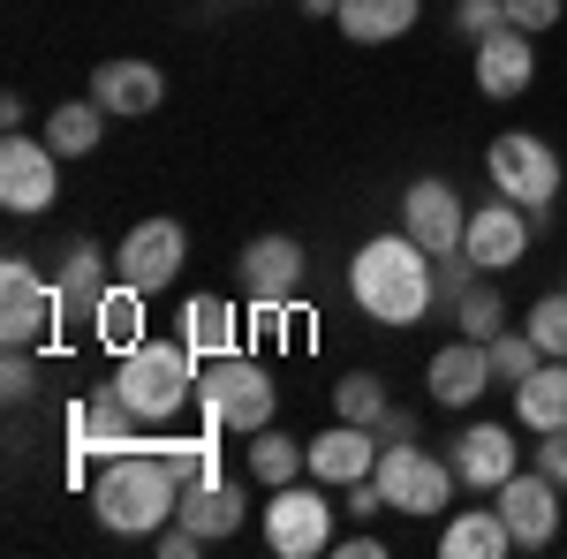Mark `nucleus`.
Listing matches in <instances>:
<instances>
[{"label":"nucleus","mask_w":567,"mask_h":559,"mask_svg":"<svg viewBox=\"0 0 567 559\" xmlns=\"http://www.w3.org/2000/svg\"><path fill=\"white\" fill-rule=\"evenodd\" d=\"M349 302L371 318V325H424L439 310V258L416 242V235H371L349 258Z\"/></svg>","instance_id":"nucleus-1"},{"label":"nucleus","mask_w":567,"mask_h":559,"mask_svg":"<svg viewBox=\"0 0 567 559\" xmlns=\"http://www.w3.org/2000/svg\"><path fill=\"white\" fill-rule=\"evenodd\" d=\"M197 408H205V424H213V431H243V438H250V431L272 424L280 386H272L265 363H250V355L235 348V355L205 363V379H197Z\"/></svg>","instance_id":"nucleus-5"},{"label":"nucleus","mask_w":567,"mask_h":559,"mask_svg":"<svg viewBox=\"0 0 567 559\" xmlns=\"http://www.w3.org/2000/svg\"><path fill=\"white\" fill-rule=\"evenodd\" d=\"M136 431H144V416H136L130 401H122V386H114V379H106L99 393H84V401L69 408V446H76L84 462H91V454L106 462V454H130V446H152V438H136Z\"/></svg>","instance_id":"nucleus-13"},{"label":"nucleus","mask_w":567,"mask_h":559,"mask_svg":"<svg viewBox=\"0 0 567 559\" xmlns=\"http://www.w3.org/2000/svg\"><path fill=\"white\" fill-rule=\"evenodd\" d=\"M439 552L446 559H507L515 552V529L499 507H462V515H446L439 529Z\"/></svg>","instance_id":"nucleus-24"},{"label":"nucleus","mask_w":567,"mask_h":559,"mask_svg":"<svg viewBox=\"0 0 567 559\" xmlns=\"http://www.w3.org/2000/svg\"><path fill=\"white\" fill-rule=\"evenodd\" d=\"M61 288H53V272L23 258V250H8L0 258V341L8 348H45L61 333Z\"/></svg>","instance_id":"nucleus-7"},{"label":"nucleus","mask_w":567,"mask_h":559,"mask_svg":"<svg viewBox=\"0 0 567 559\" xmlns=\"http://www.w3.org/2000/svg\"><path fill=\"white\" fill-rule=\"evenodd\" d=\"M371 515H386V491H379V476H355L349 484V521H371Z\"/></svg>","instance_id":"nucleus-38"},{"label":"nucleus","mask_w":567,"mask_h":559,"mask_svg":"<svg viewBox=\"0 0 567 559\" xmlns=\"http://www.w3.org/2000/svg\"><path fill=\"white\" fill-rule=\"evenodd\" d=\"M303 15H341V0H303Z\"/></svg>","instance_id":"nucleus-43"},{"label":"nucleus","mask_w":567,"mask_h":559,"mask_svg":"<svg viewBox=\"0 0 567 559\" xmlns=\"http://www.w3.org/2000/svg\"><path fill=\"white\" fill-rule=\"evenodd\" d=\"M333 552H341V559H379V552H386V545H379V537H371V529H355L349 545H333Z\"/></svg>","instance_id":"nucleus-41"},{"label":"nucleus","mask_w":567,"mask_h":559,"mask_svg":"<svg viewBox=\"0 0 567 559\" xmlns=\"http://www.w3.org/2000/svg\"><path fill=\"white\" fill-rule=\"evenodd\" d=\"M182 507V469L167 446H130L106 454V469L91 476V515L114 537H159Z\"/></svg>","instance_id":"nucleus-2"},{"label":"nucleus","mask_w":567,"mask_h":559,"mask_svg":"<svg viewBox=\"0 0 567 559\" xmlns=\"http://www.w3.org/2000/svg\"><path fill=\"white\" fill-rule=\"evenodd\" d=\"M371 469H379V431L371 424H341V416H333V424L310 438V476H318V484L349 491L355 476H371Z\"/></svg>","instance_id":"nucleus-20"},{"label":"nucleus","mask_w":567,"mask_h":559,"mask_svg":"<svg viewBox=\"0 0 567 559\" xmlns=\"http://www.w3.org/2000/svg\"><path fill=\"white\" fill-rule=\"evenodd\" d=\"M379 491H386V515H409V521H432L454 507V462L446 454H424L416 438L409 446H379Z\"/></svg>","instance_id":"nucleus-6"},{"label":"nucleus","mask_w":567,"mask_h":559,"mask_svg":"<svg viewBox=\"0 0 567 559\" xmlns=\"http://www.w3.org/2000/svg\"><path fill=\"white\" fill-rule=\"evenodd\" d=\"M560 491H567V484H553L537 462H529V469H515L499 491H492V507H499V515H507V529H515V552H545V545H560V515H567Z\"/></svg>","instance_id":"nucleus-11"},{"label":"nucleus","mask_w":567,"mask_h":559,"mask_svg":"<svg viewBox=\"0 0 567 559\" xmlns=\"http://www.w3.org/2000/svg\"><path fill=\"white\" fill-rule=\"evenodd\" d=\"M515 424H523L529 438L567 424V355H545L523 386H515Z\"/></svg>","instance_id":"nucleus-26"},{"label":"nucleus","mask_w":567,"mask_h":559,"mask_svg":"<svg viewBox=\"0 0 567 559\" xmlns=\"http://www.w3.org/2000/svg\"><path fill=\"white\" fill-rule=\"evenodd\" d=\"M454 325H462L470 341H492V333H507V296H499L492 280H477V288L462 296V310H454Z\"/></svg>","instance_id":"nucleus-32"},{"label":"nucleus","mask_w":567,"mask_h":559,"mask_svg":"<svg viewBox=\"0 0 567 559\" xmlns=\"http://www.w3.org/2000/svg\"><path fill=\"white\" fill-rule=\"evenodd\" d=\"M144 288H130V280H114V288H106V296H99V310H91V341L106 348V355H130V348H144L152 341V333H144Z\"/></svg>","instance_id":"nucleus-23"},{"label":"nucleus","mask_w":567,"mask_h":559,"mask_svg":"<svg viewBox=\"0 0 567 559\" xmlns=\"http://www.w3.org/2000/svg\"><path fill=\"white\" fill-rule=\"evenodd\" d=\"M560 288H567V280H560Z\"/></svg>","instance_id":"nucleus-44"},{"label":"nucleus","mask_w":567,"mask_h":559,"mask_svg":"<svg viewBox=\"0 0 567 559\" xmlns=\"http://www.w3.org/2000/svg\"><path fill=\"white\" fill-rule=\"evenodd\" d=\"M454 476L470 484V491H499L507 476L523 469V438H515V424H462V438H454Z\"/></svg>","instance_id":"nucleus-17"},{"label":"nucleus","mask_w":567,"mask_h":559,"mask_svg":"<svg viewBox=\"0 0 567 559\" xmlns=\"http://www.w3.org/2000/svg\"><path fill=\"white\" fill-rule=\"evenodd\" d=\"M175 333L197 348V363H219V355H235L243 348V310L227 296H189L175 318Z\"/></svg>","instance_id":"nucleus-22"},{"label":"nucleus","mask_w":567,"mask_h":559,"mask_svg":"<svg viewBox=\"0 0 567 559\" xmlns=\"http://www.w3.org/2000/svg\"><path fill=\"white\" fill-rule=\"evenodd\" d=\"M333 416L341 424H379L386 416V379L379 371H341L333 379Z\"/></svg>","instance_id":"nucleus-30"},{"label":"nucleus","mask_w":567,"mask_h":559,"mask_svg":"<svg viewBox=\"0 0 567 559\" xmlns=\"http://www.w3.org/2000/svg\"><path fill=\"white\" fill-rule=\"evenodd\" d=\"M454 23H462V39H484L507 23V0H454Z\"/></svg>","instance_id":"nucleus-36"},{"label":"nucleus","mask_w":567,"mask_h":559,"mask_svg":"<svg viewBox=\"0 0 567 559\" xmlns=\"http://www.w3.org/2000/svg\"><path fill=\"white\" fill-rule=\"evenodd\" d=\"M159 552H167V559H197V552H205V537H197L189 521H167V529H159Z\"/></svg>","instance_id":"nucleus-39"},{"label":"nucleus","mask_w":567,"mask_h":559,"mask_svg":"<svg viewBox=\"0 0 567 559\" xmlns=\"http://www.w3.org/2000/svg\"><path fill=\"white\" fill-rule=\"evenodd\" d=\"M484 348H492V379H499V386H507V393H515V386H523V379H529V371L545 363V348L529 341V325H507V333H492V341H484Z\"/></svg>","instance_id":"nucleus-31"},{"label":"nucleus","mask_w":567,"mask_h":559,"mask_svg":"<svg viewBox=\"0 0 567 559\" xmlns=\"http://www.w3.org/2000/svg\"><path fill=\"white\" fill-rule=\"evenodd\" d=\"M61 152L45 144V136H23V130H8L0 136V205L16 219H39L61 205Z\"/></svg>","instance_id":"nucleus-8"},{"label":"nucleus","mask_w":567,"mask_h":559,"mask_svg":"<svg viewBox=\"0 0 567 559\" xmlns=\"http://www.w3.org/2000/svg\"><path fill=\"white\" fill-rule=\"evenodd\" d=\"M114 280H122V272L106 265V250L76 235V242L61 250V265H53V288H61V310H69V325H91V310H99V296H106Z\"/></svg>","instance_id":"nucleus-21"},{"label":"nucleus","mask_w":567,"mask_h":559,"mask_svg":"<svg viewBox=\"0 0 567 559\" xmlns=\"http://www.w3.org/2000/svg\"><path fill=\"white\" fill-rule=\"evenodd\" d=\"M250 476H258L265 491H280V484H296L310 476V438H288V431H250Z\"/></svg>","instance_id":"nucleus-29"},{"label":"nucleus","mask_w":567,"mask_h":559,"mask_svg":"<svg viewBox=\"0 0 567 559\" xmlns=\"http://www.w3.org/2000/svg\"><path fill=\"white\" fill-rule=\"evenodd\" d=\"M401 235H416L432 258L462 250V235H470V205H462V189H454L446 174H416V182L401 189Z\"/></svg>","instance_id":"nucleus-12"},{"label":"nucleus","mask_w":567,"mask_h":559,"mask_svg":"<svg viewBox=\"0 0 567 559\" xmlns=\"http://www.w3.org/2000/svg\"><path fill=\"white\" fill-rule=\"evenodd\" d=\"M371 431H379V446H409V438H416V416H409V408H393V401H386V416H379Z\"/></svg>","instance_id":"nucleus-40"},{"label":"nucleus","mask_w":567,"mask_h":559,"mask_svg":"<svg viewBox=\"0 0 567 559\" xmlns=\"http://www.w3.org/2000/svg\"><path fill=\"white\" fill-rule=\"evenodd\" d=\"M23 114H31V99H23V91H8V99H0V122H8V130H23Z\"/></svg>","instance_id":"nucleus-42"},{"label":"nucleus","mask_w":567,"mask_h":559,"mask_svg":"<svg viewBox=\"0 0 567 559\" xmlns=\"http://www.w3.org/2000/svg\"><path fill=\"white\" fill-rule=\"evenodd\" d=\"M182 265H189V227H182V219H167V213L136 219L130 235L114 242V272H122L130 288H144V296L175 288V280H182Z\"/></svg>","instance_id":"nucleus-10"},{"label":"nucleus","mask_w":567,"mask_h":559,"mask_svg":"<svg viewBox=\"0 0 567 559\" xmlns=\"http://www.w3.org/2000/svg\"><path fill=\"white\" fill-rule=\"evenodd\" d=\"M529 213L515 205V197H499V205H477L470 213V235H462V250H470V265L477 272H507V265L529 258Z\"/></svg>","instance_id":"nucleus-16"},{"label":"nucleus","mask_w":567,"mask_h":559,"mask_svg":"<svg viewBox=\"0 0 567 559\" xmlns=\"http://www.w3.org/2000/svg\"><path fill=\"white\" fill-rule=\"evenodd\" d=\"M484 174H492V189H499V197H515V205H523L537 235L553 227V205H560L567 167H560V152H553L545 136H529V130H499L492 144H484Z\"/></svg>","instance_id":"nucleus-4"},{"label":"nucleus","mask_w":567,"mask_h":559,"mask_svg":"<svg viewBox=\"0 0 567 559\" xmlns=\"http://www.w3.org/2000/svg\"><path fill=\"white\" fill-rule=\"evenodd\" d=\"M529 341L545 348V355H567V288H553V296H537L529 302Z\"/></svg>","instance_id":"nucleus-33"},{"label":"nucleus","mask_w":567,"mask_h":559,"mask_svg":"<svg viewBox=\"0 0 567 559\" xmlns=\"http://www.w3.org/2000/svg\"><path fill=\"white\" fill-rule=\"evenodd\" d=\"M91 99H99L114 122H144V114L167 106V69H159V61H136V53L99 61V69H91Z\"/></svg>","instance_id":"nucleus-15"},{"label":"nucleus","mask_w":567,"mask_h":559,"mask_svg":"<svg viewBox=\"0 0 567 559\" xmlns=\"http://www.w3.org/2000/svg\"><path fill=\"white\" fill-rule=\"evenodd\" d=\"M39 386H45L39 355H31V348H8V363H0V401L23 408V401H39Z\"/></svg>","instance_id":"nucleus-34"},{"label":"nucleus","mask_w":567,"mask_h":559,"mask_svg":"<svg viewBox=\"0 0 567 559\" xmlns=\"http://www.w3.org/2000/svg\"><path fill=\"white\" fill-rule=\"evenodd\" d=\"M235 280H243V302H258V310H288L296 288H303V242L296 235H258L243 265H235Z\"/></svg>","instance_id":"nucleus-14"},{"label":"nucleus","mask_w":567,"mask_h":559,"mask_svg":"<svg viewBox=\"0 0 567 559\" xmlns=\"http://www.w3.org/2000/svg\"><path fill=\"white\" fill-rule=\"evenodd\" d=\"M243 515H250V507H243V491H235V484H182V507H175V521H189V529H197V537H205V545H219V537H235V529H243Z\"/></svg>","instance_id":"nucleus-27"},{"label":"nucleus","mask_w":567,"mask_h":559,"mask_svg":"<svg viewBox=\"0 0 567 559\" xmlns=\"http://www.w3.org/2000/svg\"><path fill=\"white\" fill-rule=\"evenodd\" d=\"M529 84H537V39L515 31V23L484 31L477 39V91L484 99H523Z\"/></svg>","instance_id":"nucleus-19"},{"label":"nucleus","mask_w":567,"mask_h":559,"mask_svg":"<svg viewBox=\"0 0 567 559\" xmlns=\"http://www.w3.org/2000/svg\"><path fill=\"white\" fill-rule=\"evenodd\" d=\"M333 499L318 491V484H280L272 499H265V545L280 559H318V552H333Z\"/></svg>","instance_id":"nucleus-9"},{"label":"nucleus","mask_w":567,"mask_h":559,"mask_svg":"<svg viewBox=\"0 0 567 559\" xmlns=\"http://www.w3.org/2000/svg\"><path fill=\"white\" fill-rule=\"evenodd\" d=\"M424 386H432V401H439V408H477L484 393L499 386V379H492V348H484V341H470V333H454V341H446V348L432 355Z\"/></svg>","instance_id":"nucleus-18"},{"label":"nucleus","mask_w":567,"mask_h":559,"mask_svg":"<svg viewBox=\"0 0 567 559\" xmlns=\"http://www.w3.org/2000/svg\"><path fill=\"white\" fill-rule=\"evenodd\" d=\"M197 379H205V363H197V348L167 341V333H152L144 348H130V355H114V386H122V401H130L144 424H175L182 408H197Z\"/></svg>","instance_id":"nucleus-3"},{"label":"nucleus","mask_w":567,"mask_h":559,"mask_svg":"<svg viewBox=\"0 0 567 559\" xmlns=\"http://www.w3.org/2000/svg\"><path fill=\"white\" fill-rule=\"evenodd\" d=\"M45 144H53L61 159H91V152L106 144V106H99V99H61V106L45 114Z\"/></svg>","instance_id":"nucleus-28"},{"label":"nucleus","mask_w":567,"mask_h":559,"mask_svg":"<svg viewBox=\"0 0 567 559\" xmlns=\"http://www.w3.org/2000/svg\"><path fill=\"white\" fill-rule=\"evenodd\" d=\"M529 462L553 476V484H567V424L560 431H537V438H529Z\"/></svg>","instance_id":"nucleus-37"},{"label":"nucleus","mask_w":567,"mask_h":559,"mask_svg":"<svg viewBox=\"0 0 567 559\" xmlns=\"http://www.w3.org/2000/svg\"><path fill=\"white\" fill-rule=\"evenodd\" d=\"M560 15H567V0H507V23H515V31H529V39H545Z\"/></svg>","instance_id":"nucleus-35"},{"label":"nucleus","mask_w":567,"mask_h":559,"mask_svg":"<svg viewBox=\"0 0 567 559\" xmlns=\"http://www.w3.org/2000/svg\"><path fill=\"white\" fill-rule=\"evenodd\" d=\"M416 15H424V0H341V39L349 45H393L416 31Z\"/></svg>","instance_id":"nucleus-25"}]
</instances>
